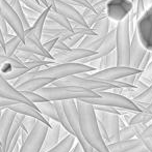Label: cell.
I'll return each instance as SVG.
<instances>
[{"label":"cell","mask_w":152,"mask_h":152,"mask_svg":"<svg viewBox=\"0 0 152 152\" xmlns=\"http://www.w3.org/2000/svg\"><path fill=\"white\" fill-rule=\"evenodd\" d=\"M76 104L81 130L87 144L97 152H110L108 144L101 134L95 107L81 100H76Z\"/></svg>","instance_id":"obj_1"},{"label":"cell","mask_w":152,"mask_h":152,"mask_svg":"<svg viewBox=\"0 0 152 152\" xmlns=\"http://www.w3.org/2000/svg\"><path fill=\"white\" fill-rule=\"evenodd\" d=\"M97 70L94 67L87 64L79 63H64V64H54L49 67L41 68V69L30 70L29 72L25 74L20 79L13 82V86L17 87L22 83L30 80L33 78H49L54 81H59L62 79L68 78L72 76H80L82 74H90V72H95Z\"/></svg>","instance_id":"obj_2"},{"label":"cell","mask_w":152,"mask_h":152,"mask_svg":"<svg viewBox=\"0 0 152 152\" xmlns=\"http://www.w3.org/2000/svg\"><path fill=\"white\" fill-rule=\"evenodd\" d=\"M48 102H66V100H83L99 97L95 91L75 86H47L38 91Z\"/></svg>","instance_id":"obj_3"},{"label":"cell","mask_w":152,"mask_h":152,"mask_svg":"<svg viewBox=\"0 0 152 152\" xmlns=\"http://www.w3.org/2000/svg\"><path fill=\"white\" fill-rule=\"evenodd\" d=\"M97 93L99 94V97L87 98L81 102L90 104L94 107H110V108L121 109L128 113H134V114L142 111L138 107V104L122 94H118L112 91H100Z\"/></svg>","instance_id":"obj_4"},{"label":"cell","mask_w":152,"mask_h":152,"mask_svg":"<svg viewBox=\"0 0 152 152\" xmlns=\"http://www.w3.org/2000/svg\"><path fill=\"white\" fill-rule=\"evenodd\" d=\"M117 55L118 65L130 66V48H131V34L129 28V17L118 23L117 27Z\"/></svg>","instance_id":"obj_5"},{"label":"cell","mask_w":152,"mask_h":152,"mask_svg":"<svg viewBox=\"0 0 152 152\" xmlns=\"http://www.w3.org/2000/svg\"><path fill=\"white\" fill-rule=\"evenodd\" d=\"M63 106H64V109H65L67 118H68V120H69V123H70V125H71L73 136L76 138L77 142L83 147L85 152H95V150L87 144L85 137H83L82 130H81V126H80L79 112H78L76 102L75 100H66V102H63Z\"/></svg>","instance_id":"obj_6"},{"label":"cell","mask_w":152,"mask_h":152,"mask_svg":"<svg viewBox=\"0 0 152 152\" xmlns=\"http://www.w3.org/2000/svg\"><path fill=\"white\" fill-rule=\"evenodd\" d=\"M140 69H136L130 66H115V67L106 68V69L98 70L95 72H90V74H82L81 77L90 79H95V80L106 81V82H116V81H121L124 78L132 75L141 74Z\"/></svg>","instance_id":"obj_7"},{"label":"cell","mask_w":152,"mask_h":152,"mask_svg":"<svg viewBox=\"0 0 152 152\" xmlns=\"http://www.w3.org/2000/svg\"><path fill=\"white\" fill-rule=\"evenodd\" d=\"M96 110V109H95ZM97 119L99 124L104 128L108 136L106 144H113V143L120 141V118L119 115L112 114V113L102 112V111H96Z\"/></svg>","instance_id":"obj_8"},{"label":"cell","mask_w":152,"mask_h":152,"mask_svg":"<svg viewBox=\"0 0 152 152\" xmlns=\"http://www.w3.org/2000/svg\"><path fill=\"white\" fill-rule=\"evenodd\" d=\"M49 127L39 121L35 129L29 134L27 140L21 144L20 152H41Z\"/></svg>","instance_id":"obj_9"},{"label":"cell","mask_w":152,"mask_h":152,"mask_svg":"<svg viewBox=\"0 0 152 152\" xmlns=\"http://www.w3.org/2000/svg\"><path fill=\"white\" fill-rule=\"evenodd\" d=\"M0 17L5 20L8 26L13 29L14 33L17 36L24 40L25 37V27L20 17L17 15V12L12 8V6L6 2V0H0Z\"/></svg>","instance_id":"obj_10"},{"label":"cell","mask_w":152,"mask_h":152,"mask_svg":"<svg viewBox=\"0 0 152 152\" xmlns=\"http://www.w3.org/2000/svg\"><path fill=\"white\" fill-rule=\"evenodd\" d=\"M134 7L136 6L130 0H110L106 6V15L118 24L128 18Z\"/></svg>","instance_id":"obj_11"},{"label":"cell","mask_w":152,"mask_h":152,"mask_svg":"<svg viewBox=\"0 0 152 152\" xmlns=\"http://www.w3.org/2000/svg\"><path fill=\"white\" fill-rule=\"evenodd\" d=\"M136 32L143 46L152 52V5L147 8L142 18L138 20Z\"/></svg>","instance_id":"obj_12"},{"label":"cell","mask_w":152,"mask_h":152,"mask_svg":"<svg viewBox=\"0 0 152 152\" xmlns=\"http://www.w3.org/2000/svg\"><path fill=\"white\" fill-rule=\"evenodd\" d=\"M52 56L54 61L57 64H64V63H75L77 61H80L82 59L87 58L92 55H95L96 52L89 50H85V49H79L74 48L70 49L67 51H52Z\"/></svg>","instance_id":"obj_13"},{"label":"cell","mask_w":152,"mask_h":152,"mask_svg":"<svg viewBox=\"0 0 152 152\" xmlns=\"http://www.w3.org/2000/svg\"><path fill=\"white\" fill-rule=\"evenodd\" d=\"M74 34H75V32L73 30H69V29L64 28V27L57 25L56 23H54L53 21L47 19L46 24H45L44 32H43L42 42H46L51 39H54V38H59L63 42H66L70 37H72Z\"/></svg>","instance_id":"obj_14"},{"label":"cell","mask_w":152,"mask_h":152,"mask_svg":"<svg viewBox=\"0 0 152 152\" xmlns=\"http://www.w3.org/2000/svg\"><path fill=\"white\" fill-rule=\"evenodd\" d=\"M0 97L3 99L20 102V104H33L22 91L18 90L16 87H14L8 81L4 80L3 78H0Z\"/></svg>","instance_id":"obj_15"},{"label":"cell","mask_w":152,"mask_h":152,"mask_svg":"<svg viewBox=\"0 0 152 152\" xmlns=\"http://www.w3.org/2000/svg\"><path fill=\"white\" fill-rule=\"evenodd\" d=\"M55 6H56L57 12L65 16L71 22L77 23L83 27H89L80 12L76 7H74L73 4H71L70 2L66 1V0H55Z\"/></svg>","instance_id":"obj_16"},{"label":"cell","mask_w":152,"mask_h":152,"mask_svg":"<svg viewBox=\"0 0 152 152\" xmlns=\"http://www.w3.org/2000/svg\"><path fill=\"white\" fill-rule=\"evenodd\" d=\"M7 110H10V111H13V112L17 113V114L23 115V116L31 117V118L37 119L38 121L46 124L48 127L52 126V123L50 122V120H48L46 117L43 116L42 113L38 110L37 106H35V104H27L16 102V104H13L12 107H10Z\"/></svg>","instance_id":"obj_17"},{"label":"cell","mask_w":152,"mask_h":152,"mask_svg":"<svg viewBox=\"0 0 152 152\" xmlns=\"http://www.w3.org/2000/svg\"><path fill=\"white\" fill-rule=\"evenodd\" d=\"M148 53V50L142 45L138 32L132 35L131 37V48H130V67L140 69L144 57Z\"/></svg>","instance_id":"obj_18"},{"label":"cell","mask_w":152,"mask_h":152,"mask_svg":"<svg viewBox=\"0 0 152 152\" xmlns=\"http://www.w3.org/2000/svg\"><path fill=\"white\" fill-rule=\"evenodd\" d=\"M62 130H64V128L62 127L61 124L53 121L52 126L49 127L48 132H47V134H46L44 144H43L42 151L41 152H47V151L51 150V149H53L55 146H57L61 141H63V139H61Z\"/></svg>","instance_id":"obj_19"},{"label":"cell","mask_w":152,"mask_h":152,"mask_svg":"<svg viewBox=\"0 0 152 152\" xmlns=\"http://www.w3.org/2000/svg\"><path fill=\"white\" fill-rule=\"evenodd\" d=\"M16 116L17 113L10 110H4L1 112V118H0V144H1V148H3L5 145L8 134L13 127Z\"/></svg>","instance_id":"obj_20"},{"label":"cell","mask_w":152,"mask_h":152,"mask_svg":"<svg viewBox=\"0 0 152 152\" xmlns=\"http://www.w3.org/2000/svg\"><path fill=\"white\" fill-rule=\"evenodd\" d=\"M116 27L113 28L110 31V33L104 37L103 42L100 47V50L93 56L94 61L99 60V59L105 57L106 55L116 51V49H117V30H116Z\"/></svg>","instance_id":"obj_21"},{"label":"cell","mask_w":152,"mask_h":152,"mask_svg":"<svg viewBox=\"0 0 152 152\" xmlns=\"http://www.w3.org/2000/svg\"><path fill=\"white\" fill-rule=\"evenodd\" d=\"M55 81L49 78H33L30 80L26 81V82L22 83L16 88L18 90L24 92V91H30V92H38L41 89L45 88L48 85H52Z\"/></svg>","instance_id":"obj_22"},{"label":"cell","mask_w":152,"mask_h":152,"mask_svg":"<svg viewBox=\"0 0 152 152\" xmlns=\"http://www.w3.org/2000/svg\"><path fill=\"white\" fill-rule=\"evenodd\" d=\"M142 144V140H140L139 138H136L132 139V140L119 141V142L113 143V144H108V146L110 152H128Z\"/></svg>","instance_id":"obj_23"},{"label":"cell","mask_w":152,"mask_h":152,"mask_svg":"<svg viewBox=\"0 0 152 152\" xmlns=\"http://www.w3.org/2000/svg\"><path fill=\"white\" fill-rule=\"evenodd\" d=\"M75 6H76L77 10L80 12V14L82 15L83 19L85 20V22H87V24L89 25L90 28H92V27H93L96 23L99 22L100 20H102V19L108 17L106 14H104V15L98 14V12H96L95 10H90V8H87V7H83V6H80V5H75Z\"/></svg>","instance_id":"obj_24"},{"label":"cell","mask_w":152,"mask_h":152,"mask_svg":"<svg viewBox=\"0 0 152 152\" xmlns=\"http://www.w3.org/2000/svg\"><path fill=\"white\" fill-rule=\"evenodd\" d=\"M103 40L104 37H100L98 35H87L81 40V42L78 45L77 48L93 51V52L97 53L100 50V47H101Z\"/></svg>","instance_id":"obj_25"},{"label":"cell","mask_w":152,"mask_h":152,"mask_svg":"<svg viewBox=\"0 0 152 152\" xmlns=\"http://www.w3.org/2000/svg\"><path fill=\"white\" fill-rule=\"evenodd\" d=\"M152 120V104H149L145 110L132 115L131 120L128 125H147Z\"/></svg>","instance_id":"obj_26"},{"label":"cell","mask_w":152,"mask_h":152,"mask_svg":"<svg viewBox=\"0 0 152 152\" xmlns=\"http://www.w3.org/2000/svg\"><path fill=\"white\" fill-rule=\"evenodd\" d=\"M38 108V110L42 113V115L44 117H46L48 120H52L54 122L59 123V114H57V110L56 107H55L54 102H43V104H36Z\"/></svg>","instance_id":"obj_27"},{"label":"cell","mask_w":152,"mask_h":152,"mask_svg":"<svg viewBox=\"0 0 152 152\" xmlns=\"http://www.w3.org/2000/svg\"><path fill=\"white\" fill-rule=\"evenodd\" d=\"M134 104H138V107L141 110H145L150 104H152V85L148 87L143 93L138 95L132 99Z\"/></svg>","instance_id":"obj_28"},{"label":"cell","mask_w":152,"mask_h":152,"mask_svg":"<svg viewBox=\"0 0 152 152\" xmlns=\"http://www.w3.org/2000/svg\"><path fill=\"white\" fill-rule=\"evenodd\" d=\"M48 20L53 21L54 23H56L57 25L64 27L66 29H69V30H73V27H72L71 21L68 20L65 16H63L62 14H59L56 10H53L52 8H50V12L48 14Z\"/></svg>","instance_id":"obj_29"},{"label":"cell","mask_w":152,"mask_h":152,"mask_svg":"<svg viewBox=\"0 0 152 152\" xmlns=\"http://www.w3.org/2000/svg\"><path fill=\"white\" fill-rule=\"evenodd\" d=\"M77 140L74 136L72 134H68L63 141L59 142V144L57 146H55L53 149L47 151V152H70L71 149L74 147V145L76 144Z\"/></svg>","instance_id":"obj_30"},{"label":"cell","mask_w":152,"mask_h":152,"mask_svg":"<svg viewBox=\"0 0 152 152\" xmlns=\"http://www.w3.org/2000/svg\"><path fill=\"white\" fill-rule=\"evenodd\" d=\"M8 4L12 6V8L17 12L20 19L22 20L23 24H24V27H25V30H28L29 28L31 27V25L28 23L26 19V16H25V12H24V6H23L22 2L21 0H6Z\"/></svg>","instance_id":"obj_31"},{"label":"cell","mask_w":152,"mask_h":152,"mask_svg":"<svg viewBox=\"0 0 152 152\" xmlns=\"http://www.w3.org/2000/svg\"><path fill=\"white\" fill-rule=\"evenodd\" d=\"M110 23H112V20H110L108 17H106V18L100 20L98 23H96V24L92 27V29H93L94 32H95L98 36H100V37H105V36L110 33V31L112 30V29H110Z\"/></svg>","instance_id":"obj_32"},{"label":"cell","mask_w":152,"mask_h":152,"mask_svg":"<svg viewBox=\"0 0 152 152\" xmlns=\"http://www.w3.org/2000/svg\"><path fill=\"white\" fill-rule=\"evenodd\" d=\"M22 39L19 36L15 35L12 39L5 42V51H4V56L12 57L16 55L17 51H18L20 45L22 44Z\"/></svg>","instance_id":"obj_33"},{"label":"cell","mask_w":152,"mask_h":152,"mask_svg":"<svg viewBox=\"0 0 152 152\" xmlns=\"http://www.w3.org/2000/svg\"><path fill=\"white\" fill-rule=\"evenodd\" d=\"M136 125H127L126 127L122 128L120 130V141H127L132 140L136 138Z\"/></svg>","instance_id":"obj_34"},{"label":"cell","mask_w":152,"mask_h":152,"mask_svg":"<svg viewBox=\"0 0 152 152\" xmlns=\"http://www.w3.org/2000/svg\"><path fill=\"white\" fill-rule=\"evenodd\" d=\"M22 4H24L26 7L30 8V10H35V12H39V14H43L46 10V6L43 5L39 0H21Z\"/></svg>","instance_id":"obj_35"},{"label":"cell","mask_w":152,"mask_h":152,"mask_svg":"<svg viewBox=\"0 0 152 152\" xmlns=\"http://www.w3.org/2000/svg\"><path fill=\"white\" fill-rule=\"evenodd\" d=\"M38 120L35 118H31V117H27L25 116L24 119H23V122H22V130H24L27 134H29L33 129H35L36 125L38 124Z\"/></svg>","instance_id":"obj_36"},{"label":"cell","mask_w":152,"mask_h":152,"mask_svg":"<svg viewBox=\"0 0 152 152\" xmlns=\"http://www.w3.org/2000/svg\"><path fill=\"white\" fill-rule=\"evenodd\" d=\"M23 93L25 94L27 98L30 100V102H33V104H43V102H47L48 100L45 97H43L40 93L38 92H30V91H24Z\"/></svg>","instance_id":"obj_37"},{"label":"cell","mask_w":152,"mask_h":152,"mask_svg":"<svg viewBox=\"0 0 152 152\" xmlns=\"http://www.w3.org/2000/svg\"><path fill=\"white\" fill-rule=\"evenodd\" d=\"M140 80L147 84L148 86L152 85V61L149 63V65L146 67V69L143 70L140 75Z\"/></svg>","instance_id":"obj_38"},{"label":"cell","mask_w":152,"mask_h":152,"mask_svg":"<svg viewBox=\"0 0 152 152\" xmlns=\"http://www.w3.org/2000/svg\"><path fill=\"white\" fill-rule=\"evenodd\" d=\"M85 34H81V33H75L72 37H70L69 39L66 40V45L69 47L70 49H74V47H78V45L81 42V40L85 38Z\"/></svg>","instance_id":"obj_39"},{"label":"cell","mask_w":152,"mask_h":152,"mask_svg":"<svg viewBox=\"0 0 152 152\" xmlns=\"http://www.w3.org/2000/svg\"><path fill=\"white\" fill-rule=\"evenodd\" d=\"M24 12H25V16H26L27 21H28V23L31 25L35 24L39 19V17L41 16V14H39V12H35V10H30V8L26 7V6H24Z\"/></svg>","instance_id":"obj_40"},{"label":"cell","mask_w":152,"mask_h":152,"mask_svg":"<svg viewBox=\"0 0 152 152\" xmlns=\"http://www.w3.org/2000/svg\"><path fill=\"white\" fill-rule=\"evenodd\" d=\"M0 29H1V35H2V37L5 39V42L12 39V38L16 35V34H15V35L10 34V32H8V24L5 22V20L2 18H1V20H0Z\"/></svg>","instance_id":"obj_41"},{"label":"cell","mask_w":152,"mask_h":152,"mask_svg":"<svg viewBox=\"0 0 152 152\" xmlns=\"http://www.w3.org/2000/svg\"><path fill=\"white\" fill-rule=\"evenodd\" d=\"M136 17L139 19L142 18V16L146 12V6H145V1L144 0H138V3L136 5Z\"/></svg>","instance_id":"obj_42"},{"label":"cell","mask_w":152,"mask_h":152,"mask_svg":"<svg viewBox=\"0 0 152 152\" xmlns=\"http://www.w3.org/2000/svg\"><path fill=\"white\" fill-rule=\"evenodd\" d=\"M151 61H152V52L148 51V53L146 54V56L144 57L142 63H141V66H140V70H141V72H143V70L146 69V67L149 65V63H150Z\"/></svg>","instance_id":"obj_43"},{"label":"cell","mask_w":152,"mask_h":152,"mask_svg":"<svg viewBox=\"0 0 152 152\" xmlns=\"http://www.w3.org/2000/svg\"><path fill=\"white\" fill-rule=\"evenodd\" d=\"M66 1L70 2V3L73 4V5H80V6H83V7H87V8H90V10H95L93 8V6H92L87 0H66Z\"/></svg>","instance_id":"obj_44"},{"label":"cell","mask_w":152,"mask_h":152,"mask_svg":"<svg viewBox=\"0 0 152 152\" xmlns=\"http://www.w3.org/2000/svg\"><path fill=\"white\" fill-rule=\"evenodd\" d=\"M59 39V38H54V39H51V40H49V42H43V46H44V48L46 49L49 53H52V51L54 50V47Z\"/></svg>","instance_id":"obj_45"},{"label":"cell","mask_w":152,"mask_h":152,"mask_svg":"<svg viewBox=\"0 0 152 152\" xmlns=\"http://www.w3.org/2000/svg\"><path fill=\"white\" fill-rule=\"evenodd\" d=\"M54 50H56V51H67V50H70V48L67 46V45H66L65 42L59 39V40H57V42H56V45H55V47H54ZM54 50H53V51H54Z\"/></svg>","instance_id":"obj_46"},{"label":"cell","mask_w":152,"mask_h":152,"mask_svg":"<svg viewBox=\"0 0 152 152\" xmlns=\"http://www.w3.org/2000/svg\"><path fill=\"white\" fill-rule=\"evenodd\" d=\"M139 139L142 140V142L144 143L146 148L148 149V151L152 152V138H139Z\"/></svg>","instance_id":"obj_47"},{"label":"cell","mask_w":152,"mask_h":152,"mask_svg":"<svg viewBox=\"0 0 152 152\" xmlns=\"http://www.w3.org/2000/svg\"><path fill=\"white\" fill-rule=\"evenodd\" d=\"M70 152H85V149H83V147L78 142H76V144L74 145V147L71 149Z\"/></svg>","instance_id":"obj_48"},{"label":"cell","mask_w":152,"mask_h":152,"mask_svg":"<svg viewBox=\"0 0 152 152\" xmlns=\"http://www.w3.org/2000/svg\"><path fill=\"white\" fill-rule=\"evenodd\" d=\"M45 1L47 2V4H48L49 7H51L53 10H56L57 12L56 6H55V0H45Z\"/></svg>","instance_id":"obj_49"},{"label":"cell","mask_w":152,"mask_h":152,"mask_svg":"<svg viewBox=\"0 0 152 152\" xmlns=\"http://www.w3.org/2000/svg\"><path fill=\"white\" fill-rule=\"evenodd\" d=\"M110 0H94V2L92 3V6L96 5V4H108Z\"/></svg>","instance_id":"obj_50"},{"label":"cell","mask_w":152,"mask_h":152,"mask_svg":"<svg viewBox=\"0 0 152 152\" xmlns=\"http://www.w3.org/2000/svg\"><path fill=\"white\" fill-rule=\"evenodd\" d=\"M145 1V6H146V10L149 8L152 5V0H144Z\"/></svg>","instance_id":"obj_51"},{"label":"cell","mask_w":152,"mask_h":152,"mask_svg":"<svg viewBox=\"0 0 152 152\" xmlns=\"http://www.w3.org/2000/svg\"><path fill=\"white\" fill-rule=\"evenodd\" d=\"M130 1H131L132 3L134 4V6H136V3H138V0H130Z\"/></svg>","instance_id":"obj_52"},{"label":"cell","mask_w":152,"mask_h":152,"mask_svg":"<svg viewBox=\"0 0 152 152\" xmlns=\"http://www.w3.org/2000/svg\"><path fill=\"white\" fill-rule=\"evenodd\" d=\"M87 1L89 2V3H90V4H91V5H92V3H93V2H94V0H87Z\"/></svg>","instance_id":"obj_53"},{"label":"cell","mask_w":152,"mask_h":152,"mask_svg":"<svg viewBox=\"0 0 152 152\" xmlns=\"http://www.w3.org/2000/svg\"><path fill=\"white\" fill-rule=\"evenodd\" d=\"M39 1H40V0H39Z\"/></svg>","instance_id":"obj_54"},{"label":"cell","mask_w":152,"mask_h":152,"mask_svg":"<svg viewBox=\"0 0 152 152\" xmlns=\"http://www.w3.org/2000/svg\"><path fill=\"white\" fill-rule=\"evenodd\" d=\"M148 152H149V151H148Z\"/></svg>","instance_id":"obj_55"}]
</instances>
